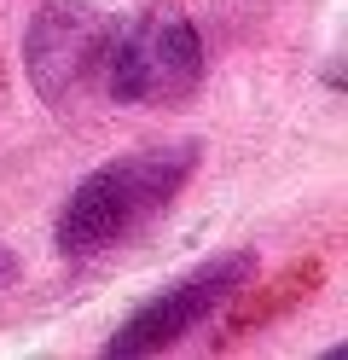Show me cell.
Segmentation results:
<instances>
[{"label":"cell","instance_id":"7a4b0ae2","mask_svg":"<svg viewBox=\"0 0 348 360\" xmlns=\"http://www.w3.org/2000/svg\"><path fill=\"white\" fill-rule=\"evenodd\" d=\"M116 41V18L87 0H46L23 30V70L53 110H76L105 94V58Z\"/></svg>","mask_w":348,"mask_h":360},{"label":"cell","instance_id":"277c9868","mask_svg":"<svg viewBox=\"0 0 348 360\" xmlns=\"http://www.w3.org/2000/svg\"><path fill=\"white\" fill-rule=\"evenodd\" d=\"M255 279V256L250 250H226L215 262L192 267L186 279L162 285L157 297H146L122 326L105 337V354L116 360H139V354H157V349H174L180 337H192L198 326H209L215 314L238 297V290Z\"/></svg>","mask_w":348,"mask_h":360},{"label":"cell","instance_id":"6da1fadb","mask_svg":"<svg viewBox=\"0 0 348 360\" xmlns=\"http://www.w3.org/2000/svg\"><path fill=\"white\" fill-rule=\"evenodd\" d=\"M198 169V140H169V146H139L99 163L76 180V192L58 210V250L64 256H99L110 244L139 233L151 215H162L180 198V186Z\"/></svg>","mask_w":348,"mask_h":360},{"label":"cell","instance_id":"5b68a950","mask_svg":"<svg viewBox=\"0 0 348 360\" xmlns=\"http://www.w3.org/2000/svg\"><path fill=\"white\" fill-rule=\"evenodd\" d=\"M12 279H18V256L0 250V285H12Z\"/></svg>","mask_w":348,"mask_h":360},{"label":"cell","instance_id":"3957f363","mask_svg":"<svg viewBox=\"0 0 348 360\" xmlns=\"http://www.w3.org/2000/svg\"><path fill=\"white\" fill-rule=\"evenodd\" d=\"M203 87V41L192 18L180 12H146L128 30H116L105 58V99L116 105H186Z\"/></svg>","mask_w":348,"mask_h":360}]
</instances>
